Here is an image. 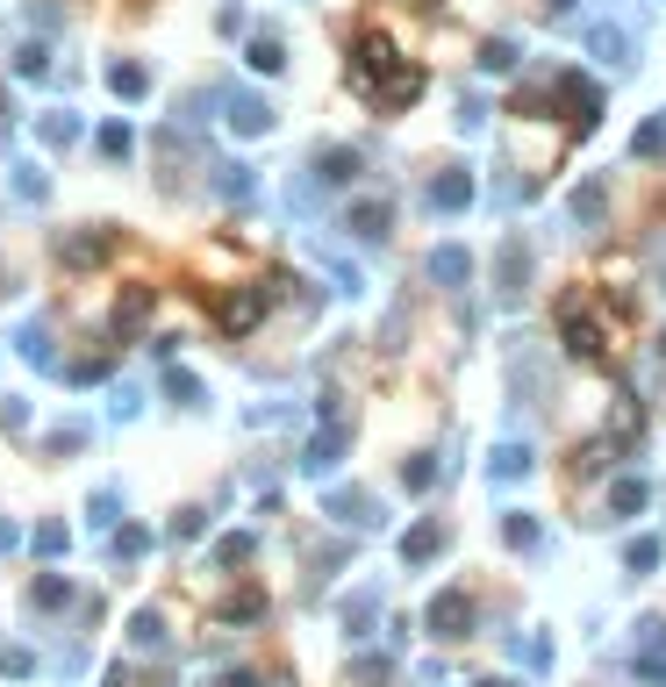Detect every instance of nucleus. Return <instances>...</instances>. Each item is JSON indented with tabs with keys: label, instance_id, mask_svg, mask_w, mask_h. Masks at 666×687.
I'll use <instances>...</instances> for the list:
<instances>
[{
	"label": "nucleus",
	"instance_id": "nucleus-1",
	"mask_svg": "<svg viewBox=\"0 0 666 687\" xmlns=\"http://www.w3.org/2000/svg\"><path fill=\"white\" fill-rule=\"evenodd\" d=\"M358 80H366V94L381 101V108H408V101L423 94V72L416 65H395L387 37H366V43H358Z\"/></svg>",
	"mask_w": 666,
	"mask_h": 687
},
{
	"label": "nucleus",
	"instance_id": "nucleus-2",
	"mask_svg": "<svg viewBox=\"0 0 666 687\" xmlns=\"http://www.w3.org/2000/svg\"><path fill=\"white\" fill-rule=\"evenodd\" d=\"M559 86H566V122H573V136H587V129H595V122H602V86L595 80H581V72H566V80H559Z\"/></svg>",
	"mask_w": 666,
	"mask_h": 687
},
{
	"label": "nucleus",
	"instance_id": "nucleus-3",
	"mask_svg": "<svg viewBox=\"0 0 666 687\" xmlns=\"http://www.w3.org/2000/svg\"><path fill=\"white\" fill-rule=\"evenodd\" d=\"M430 631H437V637H466V631H474V602H466L459 587H445V594L430 602Z\"/></svg>",
	"mask_w": 666,
	"mask_h": 687
},
{
	"label": "nucleus",
	"instance_id": "nucleus-4",
	"mask_svg": "<svg viewBox=\"0 0 666 687\" xmlns=\"http://www.w3.org/2000/svg\"><path fill=\"white\" fill-rule=\"evenodd\" d=\"M523 287H531V243L509 237L502 243V301H523Z\"/></svg>",
	"mask_w": 666,
	"mask_h": 687
},
{
	"label": "nucleus",
	"instance_id": "nucleus-5",
	"mask_svg": "<svg viewBox=\"0 0 666 687\" xmlns=\"http://www.w3.org/2000/svg\"><path fill=\"white\" fill-rule=\"evenodd\" d=\"M645 501H653V487H645L638 472L610 480V523H631V516H645Z\"/></svg>",
	"mask_w": 666,
	"mask_h": 687
},
{
	"label": "nucleus",
	"instance_id": "nucleus-6",
	"mask_svg": "<svg viewBox=\"0 0 666 687\" xmlns=\"http://www.w3.org/2000/svg\"><path fill=\"white\" fill-rule=\"evenodd\" d=\"M638 680H666V623H638Z\"/></svg>",
	"mask_w": 666,
	"mask_h": 687
},
{
	"label": "nucleus",
	"instance_id": "nucleus-7",
	"mask_svg": "<svg viewBox=\"0 0 666 687\" xmlns=\"http://www.w3.org/2000/svg\"><path fill=\"white\" fill-rule=\"evenodd\" d=\"M587 51H595L602 65H631V29L624 22H595L587 29Z\"/></svg>",
	"mask_w": 666,
	"mask_h": 687
},
{
	"label": "nucleus",
	"instance_id": "nucleus-8",
	"mask_svg": "<svg viewBox=\"0 0 666 687\" xmlns=\"http://www.w3.org/2000/svg\"><path fill=\"white\" fill-rule=\"evenodd\" d=\"M602 216H610V179H581V187H573V222L595 229Z\"/></svg>",
	"mask_w": 666,
	"mask_h": 687
},
{
	"label": "nucleus",
	"instance_id": "nucleus-9",
	"mask_svg": "<svg viewBox=\"0 0 666 687\" xmlns=\"http://www.w3.org/2000/svg\"><path fill=\"white\" fill-rule=\"evenodd\" d=\"M430 280L437 287H466V280H474V258H466L459 243H437V251H430Z\"/></svg>",
	"mask_w": 666,
	"mask_h": 687
},
{
	"label": "nucleus",
	"instance_id": "nucleus-10",
	"mask_svg": "<svg viewBox=\"0 0 666 687\" xmlns=\"http://www.w3.org/2000/svg\"><path fill=\"white\" fill-rule=\"evenodd\" d=\"M466 201H474V179H466V173H445V179H430V208H445V216H459Z\"/></svg>",
	"mask_w": 666,
	"mask_h": 687
},
{
	"label": "nucleus",
	"instance_id": "nucleus-11",
	"mask_svg": "<svg viewBox=\"0 0 666 687\" xmlns=\"http://www.w3.org/2000/svg\"><path fill=\"white\" fill-rule=\"evenodd\" d=\"M531 466H538L531 445H502V451L488 458V472H495V480H531Z\"/></svg>",
	"mask_w": 666,
	"mask_h": 687
},
{
	"label": "nucleus",
	"instance_id": "nucleus-12",
	"mask_svg": "<svg viewBox=\"0 0 666 687\" xmlns=\"http://www.w3.org/2000/svg\"><path fill=\"white\" fill-rule=\"evenodd\" d=\"M631 158H666V108L638 122V136H631Z\"/></svg>",
	"mask_w": 666,
	"mask_h": 687
},
{
	"label": "nucleus",
	"instance_id": "nucleus-13",
	"mask_svg": "<svg viewBox=\"0 0 666 687\" xmlns=\"http://www.w3.org/2000/svg\"><path fill=\"white\" fill-rule=\"evenodd\" d=\"M437 544H445V530H437V523H416V530L402 538V559H408V566H423V559H430Z\"/></svg>",
	"mask_w": 666,
	"mask_h": 687
},
{
	"label": "nucleus",
	"instance_id": "nucleus-14",
	"mask_svg": "<svg viewBox=\"0 0 666 687\" xmlns=\"http://www.w3.org/2000/svg\"><path fill=\"white\" fill-rule=\"evenodd\" d=\"M566 344H573V351H581V358H595V351H602V330H595V323H587V315H581V309H566Z\"/></svg>",
	"mask_w": 666,
	"mask_h": 687
},
{
	"label": "nucleus",
	"instance_id": "nucleus-15",
	"mask_svg": "<svg viewBox=\"0 0 666 687\" xmlns=\"http://www.w3.org/2000/svg\"><path fill=\"white\" fill-rule=\"evenodd\" d=\"M352 229H358V237H387V201H358Z\"/></svg>",
	"mask_w": 666,
	"mask_h": 687
},
{
	"label": "nucleus",
	"instance_id": "nucleus-16",
	"mask_svg": "<svg viewBox=\"0 0 666 687\" xmlns=\"http://www.w3.org/2000/svg\"><path fill=\"white\" fill-rule=\"evenodd\" d=\"M659 559H666V544H659V538H638V544L624 552V566H631V573H653Z\"/></svg>",
	"mask_w": 666,
	"mask_h": 687
},
{
	"label": "nucleus",
	"instance_id": "nucleus-17",
	"mask_svg": "<svg viewBox=\"0 0 666 687\" xmlns=\"http://www.w3.org/2000/svg\"><path fill=\"white\" fill-rule=\"evenodd\" d=\"M502 538L517 544V552H531V544H538V523H531V516L517 509V516H502Z\"/></svg>",
	"mask_w": 666,
	"mask_h": 687
},
{
	"label": "nucleus",
	"instance_id": "nucleus-18",
	"mask_svg": "<svg viewBox=\"0 0 666 687\" xmlns=\"http://www.w3.org/2000/svg\"><path fill=\"white\" fill-rule=\"evenodd\" d=\"M337 451H344V430H323V437H315V451H309V466L323 472V466H330V458H337Z\"/></svg>",
	"mask_w": 666,
	"mask_h": 687
},
{
	"label": "nucleus",
	"instance_id": "nucleus-19",
	"mask_svg": "<svg viewBox=\"0 0 666 687\" xmlns=\"http://www.w3.org/2000/svg\"><path fill=\"white\" fill-rule=\"evenodd\" d=\"M251 65H259V72H280V65H287V58H280V43L259 37V43H251Z\"/></svg>",
	"mask_w": 666,
	"mask_h": 687
},
{
	"label": "nucleus",
	"instance_id": "nucleus-20",
	"mask_svg": "<svg viewBox=\"0 0 666 687\" xmlns=\"http://www.w3.org/2000/svg\"><path fill=\"white\" fill-rule=\"evenodd\" d=\"M480 65H488V72H509V65H517V43H488V51H480Z\"/></svg>",
	"mask_w": 666,
	"mask_h": 687
},
{
	"label": "nucleus",
	"instance_id": "nucleus-21",
	"mask_svg": "<svg viewBox=\"0 0 666 687\" xmlns=\"http://www.w3.org/2000/svg\"><path fill=\"white\" fill-rule=\"evenodd\" d=\"M352 173H358L352 150H330V158H323V179H352Z\"/></svg>",
	"mask_w": 666,
	"mask_h": 687
},
{
	"label": "nucleus",
	"instance_id": "nucleus-22",
	"mask_svg": "<svg viewBox=\"0 0 666 687\" xmlns=\"http://www.w3.org/2000/svg\"><path fill=\"white\" fill-rule=\"evenodd\" d=\"M573 8H581V0H552V14H573Z\"/></svg>",
	"mask_w": 666,
	"mask_h": 687
},
{
	"label": "nucleus",
	"instance_id": "nucleus-23",
	"mask_svg": "<svg viewBox=\"0 0 666 687\" xmlns=\"http://www.w3.org/2000/svg\"><path fill=\"white\" fill-rule=\"evenodd\" d=\"M480 687H517V680H480Z\"/></svg>",
	"mask_w": 666,
	"mask_h": 687
}]
</instances>
